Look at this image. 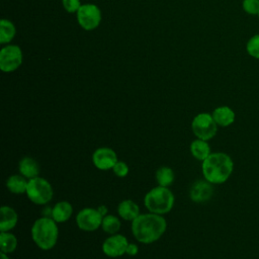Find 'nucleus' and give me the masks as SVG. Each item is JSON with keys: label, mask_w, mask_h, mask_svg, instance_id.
<instances>
[{"label": "nucleus", "mask_w": 259, "mask_h": 259, "mask_svg": "<svg viewBox=\"0 0 259 259\" xmlns=\"http://www.w3.org/2000/svg\"><path fill=\"white\" fill-rule=\"evenodd\" d=\"M166 228V220L161 214L154 212L140 214L132 223L133 235L143 244H151L159 240Z\"/></svg>", "instance_id": "f257e3e1"}, {"label": "nucleus", "mask_w": 259, "mask_h": 259, "mask_svg": "<svg viewBox=\"0 0 259 259\" xmlns=\"http://www.w3.org/2000/svg\"><path fill=\"white\" fill-rule=\"evenodd\" d=\"M234 162L232 158L223 152L210 153L202 161V174L205 180L211 184H222L226 182L233 173Z\"/></svg>", "instance_id": "f03ea898"}, {"label": "nucleus", "mask_w": 259, "mask_h": 259, "mask_svg": "<svg viewBox=\"0 0 259 259\" xmlns=\"http://www.w3.org/2000/svg\"><path fill=\"white\" fill-rule=\"evenodd\" d=\"M33 242L41 250H51L55 247L59 237L57 222L50 217L37 219L31 227Z\"/></svg>", "instance_id": "7ed1b4c3"}, {"label": "nucleus", "mask_w": 259, "mask_h": 259, "mask_svg": "<svg viewBox=\"0 0 259 259\" xmlns=\"http://www.w3.org/2000/svg\"><path fill=\"white\" fill-rule=\"evenodd\" d=\"M144 203L150 212L164 214L172 209L174 205V195L168 187L158 185L147 192Z\"/></svg>", "instance_id": "20e7f679"}, {"label": "nucleus", "mask_w": 259, "mask_h": 259, "mask_svg": "<svg viewBox=\"0 0 259 259\" xmlns=\"http://www.w3.org/2000/svg\"><path fill=\"white\" fill-rule=\"evenodd\" d=\"M53 187L51 183L42 177H34L28 180L26 195L35 204H46L53 198Z\"/></svg>", "instance_id": "39448f33"}, {"label": "nucleus", "mask_w": 259, "mask_h": 259, "mask_svg": "<svg viewBox=\"0 0 259 259\" xmlns=\"http://www.w3.org/2000/svg\"><path fill=\"white\" fill-rule=\"evenodd\" d=\"M191 130L197 139L208 141L215 136L218 124L211 114L202 112L192 119Z\"/></svg>", "instance_id": "423d86ee"}, {"label": "nucleus", "mask_w": 259, "mask_h": 259, "mask_svg": "<svg viewBox=\"0 0 259 259\" xmlns=\"http://www.w3.org/2000/svg\"><path fill=\"white\" fill-rule=\"evenodd\" d=\"M103 215L97 208L85 207L76 215V224L78 228L85 232H93L101 227Z\"/></svg>", "instance_id": "0eeeda50"}, {"label": "nucleus", "mask_w": 259, "mask_h": 259, "mask_svg": "<svg viewBox=\"0 0 259 259\" xmlns=\"http://www.w3.org/2000/svg\"><path fill=\"white\" fill-rule=\"evenodd\" d=\"M77 19L79 24L86 30L96 28L101 20V12L94 4L81 5L77 11Z\"/></svg>", "instance_id": "6e6552de"}, {"label": "nucleus", "mask_w": 259, "mask_h": 259, "mask_svg": "<svg viewBox=\"0 0 259 259\" xmlns=\"http://www.w3.org/2000/svg\"><path fill=\"white\" fill-rule=\"evenodd\" d=\"M22 63V53L17 46H7L0 52V69L3 72H12Z\"/></svg>", "instance_id": "1a4fd4ad"}, {"label": "nucleus", "mask_w": 259, "mask_h": 259, "mask_svg": "<svg viewBox=\"0 0 259 259\" xmlns=\"http://www.w3.org/2000/svg\"><path fill=\"white\" fill-rule=\"evenodd\" d=\"M128 246L127 239L119 234H114L108 237L102 244V252L111 258L122 256Z\"/></svg>", "instance_id": "9d476101"}, {"label": "nucleus", "mask_w": 259, "mask_h": 259, "mask_svg": "<svg viewBox=\"0 0 259 259\" xmlns=\"http://www.w3.org/2000/svg\"><path fill=\"white\" fill-rule=\"evenodd\" d=\"M92 162L99 170H109L112 169L117 162V156L112 149L102 147L94 151L92 155Z\"/></svg>", "instance_id": "9b49d317"}, {"label": "nucleus", "mask_w": 259, "mask_h": 259, "mask_svg": "<svg viewBox=\"0 0 259 259\" xmlns=\"http://www.w3.org/2000/svg\"><path fill=\"white\" fill-rule=\"evenodd\" d=\"M212 185L205 179L196 181L190 188V198L194 202L207 201L212 196Z\"/></svg>", "instance_id": "f8f14e48"}, {"label": "nucleus", "mask_w": 259, "mask_h": 259, "mask_svg": "<svg viewBox=\"0 0 259 259\" xmlns=\"http://www.w3.org/2000/svg\"><path fill=\"white\" fill-rule=\"evenodd\" d=\"M18 221L17 212L14 208L3 205L0 208V231L1 232H8L12 230Z\"/></svg>", "instance_id": "ddd939ff"}, {"label": "nucleus", "mask_w": 259, "mask_h": 259, "mask_svg": "<svg viewBox=\"0 0 259 259\" xmlns=\"http://www.w3.org/2000/svg\"><path fill=\"white\" fill-rule=\"evenodd\" d=\"M212 117L218 125L226 127L235 121V112L229 106H219L212 111Z\"/></svg>", "instance_id": "4468645a"}, {"label": "nucleus", "mask_w": 259, "mask_h": 259, "mask_svg": "<svg viewBox=\"0 0 259 259\" xmlns=\"http://www.w3.org/2000/svg\"><path fill=\"white\" fill-rule=\"evenodd\" d=\"M117 212L121 219L133 222L140 215V208L135 201L131 199H125L118 204Z\"/></svg>", "instance_id": "2eb2a0df"}, {"label": "nucleus", "mask_w": 259, "mask_h": 259, "mask_svg": "<svg viewBox=\"0 0 259 259\" xmlns=\"http://www.w3.org/2000/svg\"><path fill=\"white\" fill-rule=\"evenodd\" d=\"M73 213V206L68 201H59L52 208V218L57 223L67 222Z\"/></svg>", "instance_id": "dca6fc26"}, {"label": "nucleus", "mask_w": 259, "mask_h": 259, "mask_svg": "<svg viewBox=\"0 0 259 259\" xmlns=\"http://www.w3.org/2000/svg\"><path fill=\"white\" fill-rule=\"evenodd\" d=\"M18 169L20 174L28 179L37 177L39 174L38 163L31 157L22 158L19 162Z\"/></svg>", "instance_id": "f3484780"}, {"label": "nucleus", "mask_w": 259, "mask_h": 259, "mask_svg": "<svg viewBox=\"0 0 259 259\" xmlns=\"http://www.w3.org/2000/svg\"><path fill=\"white\" fill-rule=\"evenodd\" d=\"M190 152L191 155L199 160L203 161L210 155V146L208 145L207 141L196 139L190 144Z\"/></svg>", "instance_id": "a211bd4d"}, {"label": "nucleus", "mask_w": 259, "mask_h": 259, "mask_svg": "<svg viewBox=\"0 0 259 259\" xmlns=\"http://www.w3.org/2000/svg\"><path fill=\"white\" fill-rule=\"evenodd\" d=\"M27 183L28 181H26L24 176L14 174L7 179L6 186L10 192L14 194H22V193H26Z\"/></svg>", "instance_id": "6ab92c4d"}, {"label": "nucleus", "mask_w": 259, "mask_h": 259, "mask_svg": "<svg viewBox=\"0 0 259 259\" xmlns=\"http://www.w3.org/2000/svg\"><path fill=\"white\" fill-rule=\"evenodd\" d=\"M17 247V239L16 237L9 232H1L0 233V249L3 253H11Z\"/></svg>", "instance_id": "aec40b11"}, {"label": "nucleus", "mask_w": 259, "mask_h": 259, "mask_svg": "<svg viewBox=\"0 0 259 259\" xmlns=\"http://www.w3.org/2000/svg\"><path fill=\"white\" fill-rule=\"evenodd\" d=\"M156 180L160 186L168 187L174 181V172L170 167L161 166L156 171Z\"/></svg>", "instance_id": "412c9836"}, {"label": "nucleus", "mask_w": 259, "mask_h": 259, "mask_svg": "<svg viewBox=\"0 0 259 259\" xmlns=\"http://www.w3.org/2000/svg\"><path fill=\"white\" fill-rule=\"evenodd\" d=\"M120 227H121L120 221L115 215L106 214L103 217V220L101 223V228L105 233L114 235L119 231Z\"/></svg>", "instance_id": "4be33fe9"}, {"label": "nucleus", "mask_w": 259, "mask_h": 259, "mask_svg": "<svg viewBox=\"0 0 259 259\" xmlns=\"http://www.w3.org/2000/svg\"><path fill=\"white\" fill-rule=\"evenodd\" d=\"M15 35V27L13 23L7 19L0 21V44L10 41Z\"/></svg>", "instance_id": "5701e85b"}, {"label": "nucleus", "mask_w": 259, "mask_h": 259, "mask_svg": "<svg viewBox=\"0 0 259 259\" xmlns=\"http://www.w3.org/2000/svg\"><path fill=\"white\" fill-rule=\"evenodd\" d=\"M246 50H247V53L251 57H253L255 59H259V34L253 35L248 40Z\"/></svg>", "instance_id": "b1692460"}, {"label": "nucleus", "mask_w": 259, "mask_h": 259, "mask_svg": "<svg viewBox=\"0 0 259 259\" xmlns=\"http://www.w3.org/2000/svg\"><path fill=\"white\" fill-rule=\"evenodd\" d=\"M243 9L251 15L259 16V0H243Z\"/></svg>", "instance_id": "393cba45"}, {"label": "nucleus", "mask_w": 259, "mask_h": 259, "mask_svg": "<svg viewBox=\"0 0 259 259\" xmlns=\"http://www.w3.org/2000/svg\"><path fill=\"white\" fill-rule=\"evenodd\" d=\"M114 174L117 176V177H125L128 173V166L125 162H122V161H117L115 163V165L113 166L112 168Z\"/></svg>", "instance_id": "a878e982"}, {"label": "nucleus", "mask_w": 259, "mask_h": 259, "mask_svg": "<svg viewBox=\"0 0 259 259\" xmlns=\"http://www.w3.org/2000/svg\"><path fill=\"white\" fill-rule=\"evenodd\" d=\"M63 6L68 12H76L81 7L80 0H63Z\"/></svg>", "instance_id": "bb28decb"}, {"label": "nucleus", "mask_w": 259, "mask_h": 259, "mask_svg": "<svg viewBox=\"0 0 259 259\" xmlns=\"http://www.w3.org/2000/svg\"><path fill=\"white\" fill-rule=\"evenodd\" d=\"M139 252V249H138V246L136 244H133V243H128V246L126 248V251L125 253L130 256H135L137 255V253Z\"/></svg>", "instance_id": "cd10ccee"}, {"label": "nucleus", "mask_w": 259, "mask_h": 259, "mask_svg": "<svg viewBox=\"0 0 259 259\" xmlns=\"http://www.w3.org/2000/svg\"><path fill=\"white\" fill-rule=\"evenodd\" d=\"M97 209L99 210V212H100L103 217L106 215V213H107V207H106L105 205H100Z\"/></svg>", "instance_id": "c85d7f7f"}, {"label": "nucleus", "mask_w": 259, "mask_h": 259, "mask_svg": "<svg viewBox=\"0 0 259 259\" xmlns=\"http://www.w3.org/2000/svg\"><path fill=\"white\" fill-rule=\"evenodd\" d=\"M0 259H9V257L7 256V254H6V253L1 252V253H0Z\"/></svg>", "instance_id": "c756f323"}]
</instances>
